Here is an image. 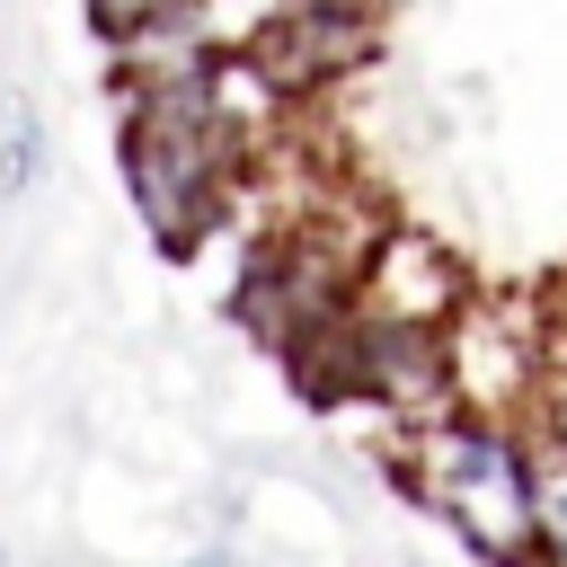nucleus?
I'll return each instance as SVG.
<instances>
[{
  "mask_svg": "<svg viewBox=\"0 0 567 567\" xmlns=\"http://www.w3.org/2000/svg\"><path fill=\"white\" fill-rule=\"evenodd\" d=\"M221 53L230 44H177V53H124V124H115V168L124 195L151 230V248L195 257L230 213L257 168V142L239 133L221 97Z\"/></svg>",
  "mask_w": 567,
  "mask_h": 567,
  "instance_id": "1",
  "label": "nucleus"
},
{
  "mask_svg": "<svg viewBox=\"0 0 567 567\" xmlns=\"http://www.w3.org/2000/svg\"><path fill=\"white\" fill-rule=\"evenodd\" d=\"M390 470L399 487L461 532L470 558L487 567H540V523H532V452L514 416H478V408H443L425 425L390 434Z\"/></svg>",
  "mask_w": 567,
  "mask_h": 567,
  "instance_id": "2",
  "label": "nucleus"
},
{
  "mask_svg": "<svg viewBox=\"0 0 567 567\" xmlns=\"http://www.w3.org/2000/svg\"><path fill=\"white\" fill-rule=\"evenodd\" d=\"M452 399L478 408V416H540L549 399V301L532 292H478L452 328Z\"/></svg>",
  "mask_w": 567,
  "mask_h": 567,
  "instance_id": "3",
  "label": "nucleus"
},
{
  "mask_svg": "<svg viewBox=\"0 0 567 567\" xmlns=\"http://www.w3.org/2000/svg\"><path fill=\"white\" fill-rule=\"evenodd\" d=\"M381 35H390V0H284L275 18H257L239 35V53L301 106V97L354 80L381 53Z\"/></svg>",
  "mask_w": 567,
  "mask_h": 567,
  "instance_id": "4",
  "label": "nucleus"
},
{
  "mask_svg": "<svg viewBox=\"0 0 567 567\" xmlns=\"http://www.w3.org/2000/svg\"><path fill=\"white\" fill-rule=\"evenodd\" d=\"M478 301L470 266L452 257L443 230L425 221H381V239L363 248V310L372 319H408V328H452Z\"/></svg>",
  "mask_w": 567,
  "mask_h": 567,
  "instance_id": "5",
  "label": "nucleus"
},
{
  "mask_svg": "<svg viewBox=\"0 0 567 567\" xmlns=\"http://www.w3.org/2000/svg\"><path fill=\"white\" fill-rule=\"evenodd\" d=\"M363 354H372V408L390 416V434L461 408L452 399V337L443 328H408V319H372L363 310Z\"/></svg>",
  "mask_w": 567,
  "mask_h": 567,
  "instance_id": "6",
  "label": "nucleus"
},
{
  "mask_svg": "<svg viewBox=\"0 0 567 567\" xmlns=\"http://www.w3.org/2000/svg\"><path fill=\"white\" fill-rule=\"evenodd\" d=\"M523 452H532V523H540V558H567V425H558V416H523Z\"/></svg>",
  "mask_w": 567,
  "mask_h": 567,
  "instance_id": "7",
  "label": "nucleus"
},
{
  "mask_svg": "<svg viewBox=\"0 0 567 567\" xmlns=\"http://www.w3.org/2000/svg\"><path fill=\"white\" fill-rule=\"evenodd\" d=\"M35 177H44V115L9 89L0 97V204H18Z\"/></svg>",
  "mask_w": 567,
  "mask_h": 567,
  "instance_id": "8",
  "label": "nucleus"
},
{
  "mask_svg": "<svg viewBox=\"0 0 567 567\" xmlns=\"http://www.w3.org/2000/svg\"><path fill=\"white\" fill-rule=\"evenodd\" d=\"M186 567H239V558H230V549H204V558H186Z\"/></svg>",
  "mask_w": 567,
  "mask_h": 567,
  "instance_id": "9",
  "label": "nucleus"
},
{
  "mask_svg": "<svg viewBox=\"0 0 567 567\" xmlns=\"http://www.w3.org/2000/svg\"><path fill=\"white\" fill-rule=\"evenodd\" d=\"M540 567H567V558H540Z\"/></svg>",
  "mask_w": 567,
  "mask_h": 567,
  "instance_id": "10",
  "label": "nucleus"
}]
</instances>
